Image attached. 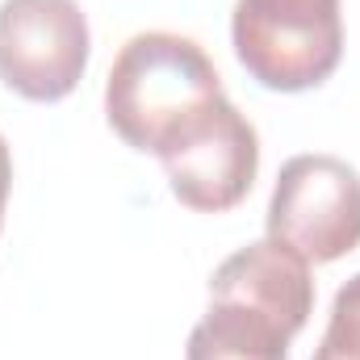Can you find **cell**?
I'll return each instance as SVG.
<instances>
[{
    "label": "cell",
    "instance_id": "7a4b0ae2",
    "mask_svg": "<svg viewBox=\"0 0 360 360\" xmlns=\"http://www.w3.org/2000/svg\"><path fill=\"white\" fill-rule=\"evenodd\" d=\"M222 96L214 59L184 34H134L105 80V117L113 134L134 151H160L180 122Z\"/></svg>",
    "mask_w": 360,
    "mask_h": 360
},
{
    "label": "cell",
    "instance_id": "ba28073f",
    "mask_svg": "<svg viewBox=\"0 0 360 360\" xmlns=\"http://www.w3.org/2000/svg\"><path fill=\"white\" fill-rule=\"evenodd\" d=\"M8 188H13V155H8V143H4V134H0V226H4Z\"/></svg>",
    "mask_w": 360,
    "mask_h": 360
},
{
    "label": "cell",
    "instance_id": "8992f818",
    "mask_svg": "<svg viewBox=\"0 0 360 360\" xmlns=\"http://www.w3.org/2000/svg\"><path fill=\"white\" fill-rule=\"evenodd\" d=\"M92 55L89 17L76 0H0V84L51 105L72 96Z\"/></svg>",
    "mask_w": 360,
    "mask_h": 360
},
{
    "label": "cell",
    "instance_id": "6da1fadb",
    "mask_svg": "<svg viewBox=\"0 0 360 360\" xmlns=\"http://www.w3.org/2000/svg\"><path fill=\"white\" fill-rule=\"evenodd\" d=\"M310 310V264L276 239L248 243L210 276V306L188 331L184 360H289Z\"/></svg>",
    "mask_w": 360,
    "mask_h": 360
},
{
    "label": "cell",
    "instance_id": "277c9868",
    "mask_svg": "<svg viewBox=\"0 0 360 360\" xmlns=\"http://www.w3.org/2000/svg\"><path fill=\"white\" fill-rule=\"evenodd\" d=\"M155 155L168 172L172 197L197 214L235 210L260 172L256 126L235 109V101H226V92L180 122Z\"/></svg>",
    "mask_w": 360,
    "mask_h": 360
},
{
    "label": "cell",
    "instance_id": "5b68a950",
    "mask_svg": "<svg viewBox=\"0 0 360 360\" xmlns=\"http://www.w3.org/2000/svg\"><path fill=\"white\" fill-rule=\"evenodd\" d=\"M269 239L306 264L360 248V172L340 155H293L269 197Z\"/></svg>",
    "mask_w": 360,
    "mask_h": 360
},
{
    "label": "cell",
    "instance_id": "52a82bcc",
    "mask_svg": "<svg viewBox=\"0 0 360 360\" xmlns=\"http://www.w3.org/2000/svg\"><path fill=\"white\" fill-rule=\"evenodd\" d=\"M314 360H360V272L340 285Z\"/></svg>",
    "mask_w": 360,
    "mask_h": 360
},
{
    "label": "cell",
    "instance_id": "3957f363",
    "mask_svg": "<svg viewBox=\"0 0 360 360\" xmlns=\"http://www.w3.org/2000/svg\"><path fill=\"white\" fill-rule=\"evenodd\" d=\"M231 42L243 72L269 92H306L344 59L340 0H235Z\"/></svg>",
    "mask_w": 360,
    "mask_h": 360
}]
</instances>
